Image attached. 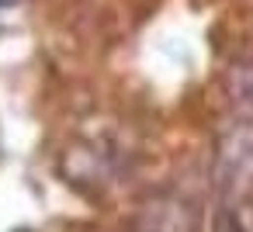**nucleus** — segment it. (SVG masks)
<instances>
[{
	"mask_svg": "<svg viewBox=\"0 0 253 232\" xmlns=\"http://www.w3.org/2000/svg\"><path fill=\"white\" fill-rule=\"evenodd\" d=\"M215 180L232 211V229L250 232V197H253V111L236 115L218 139Z\"/></svg>",
	"mask_w": 253,
	"mask_h": 232,
	"instance_id": "1",
	"label": "nucleus"
},
{
	"mask_svg": "<svg viewBox=\"0 0 253 232\" xmlns=\"http://www.w3.org/2000/svg\"><path fill=\"white\" fill-rule=\"evenodd\" d=\"M135 232H198L194 208L177 194H156L142 204Z\"/></svg>",
	"mask_w": 253,
	"mask_h": 232,
	"instance_id": "2",
	"label": "nucleus"
},
{
	"mask_svg": "<svg viewBox=\"0 0 253 232\" xmlns=\"http://www.w3.org/2000/svg\"><path fill=\"white\" fill-rule=\"evenodd\" d=\"M7 4H14V0H0V7H7Z\"/></svg>",
	"mask_w": 253,
	"mask_h": 232,
	"instance_id": "3",
	"label": "nucleus"
},
{
	"mask_svg": "<svg viewBox=\"0 0 253 232\" xmlns=\"http://www.w3.org/2000/svg\"><path fill=\"white\" fill-rule=\"evenodd\" d=\"M229 232H239V229H229Z\"/></svg>",
	"mask_w": 253,
	"mask_h": 232,
	"instance_id": "4",
	"label": "nucleus"
}]
</instances>
